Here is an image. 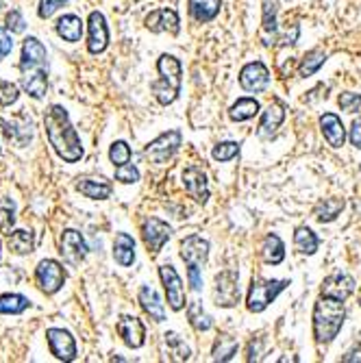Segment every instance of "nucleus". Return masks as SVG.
Instances as JSON below:
<instances>
[{
	"label": "nucleus",
	"instance_id": "obj_1",
	"mask_svg": "<svg viewBox=\"0 0 361 363\" xmlns=\"http://www.w3.org/2000/svg\"><path fill=\"white\" fill-rule=\"evenodd\" d=\"M44 129L55 153L66 163H76L83 157V144L76 129L70 122V115L62 105H52L44 113Z\"/></svg>",
	"mask_w": 361,
	"mask_h": 363
},
{
	"label": "nucleus",
	"instance_id": "obj_2",
	"mask_svg": "<svg viewBox=\"0 0 361 363\" xmlns=\"http://www.w3.org/2000/svg\"><path fill=\"white\" fill-rule=\"evenodd\" d=\"M344 302L322 296L314 307V338L318 344H331L344 326Z\"/></svg>",
	"mask_w": 361,
	"mask_h": 363
},
{
	"label": "nucleus",
	"instance_id": "obj_3",
	"mask_svg": "<svg viewBox=\"0 0 361 363\" xmlns=\"http://www.w3.org/2000/svg\"><path fill=\"white\" fill-rule=\"evenodd\" d=\"M157 72H159V81H155L153 85H150V89H153L157 103L168 107L180 94V83H183V68H180V62H178L176 57L161 54L159 62H157Z\"/></svg>",
	"mask_w": 361,
	"mask_h": 363
},
{
	"label": "nucleus",
	"instance_id": "obj_4",
	"mask_svg": "<svg viewBox=\"0 0 361 363\" xmlns=\"http://www.w3.org/2000/svg\"><path fill=\"white\" fill-rule=\"evenodd\" d=\"M209 257V241L200 235H188L180 241V259L188 265V281L192 292L202 289V265Z\"/></svg>",
	"mask_w": 361,
	"mask_h": 363
},
{
	"label": "nucleus",
	"instance_id": "obj_5",
	"mask_svg": "<svg viewBox=\"0 0 361 363\" xmlns=\"http://www.w3.org/2000/svg\"><path fill=\"white\" fill-rule=\"evenodd\" d=\"M287 285H290L287 281H277V279H253L248 287V296H246L248 311L253 313L265 311Z\"/></svg>",
	"mask_w": 361,
	"mask_h": 363
},
{
	"label": "nucleus",
	"instance_id": "obj_6",
	"mask_svg": "<svg viewBox=\"0 0 361 363\" xmlns=\"http://www.w3.org/2000/svg\"><path fill=\"white\" fill-rule=\"evenodd\" d=\"M35 281L40 285V289L48 296L57 294L66 283V270L64 265L55 261V259H44L38 263L35 267Z\"/></svg>",
	"mask_w": 361,
	"mask_h": 363
},
{
	"label": "nucleus",
	"instance_id": "obj_7",
	"mask_svg": "<svg viewBox=\"0 0 361 363\" xmlns=\"http://www.w3.org/2000/svg\"><path fill=\"white\" fill-rule=\"evenodd\" d=\"M180 139H183V135H180V131H176V129H172L168 133H161L157 139H153L146 146V157L153 163H157V166L168 163L178 150Z\"/></svg>",
	"mask_w": 361,
	"mask_h": 363
},
{
	"label": "nucleus",
	"instance_id": "obj_8",
	"mask_svg": "<svg viewBox=\"0 0 361 363\" xmlns=\"http://www.w3.org/2000/svg\"><path fill=\"white\" fill-rule=\"evenodd\" d=\"M237 272L233 270H224L220 275H216L214 281V300L218 307H235L239 302V285H237Z\"/></svg>",
	"mask_w": 361,
	"mask_h": 363
},
{
	"label": "nucleus",
	"instance_id": "obj_9",
	"mask_svg": "<svg viewBox=\"0 0 361 363\" xmlns=\"http://www.w3.org/2000/svg\"><path fill=\"white\" fill-rule=\"evenodd\" d=\"M159 277H161V283H164V289H166V296H168V305L172 311H180L185 309V287H183V281H180L178 272L166 263L159 267Z\"/></svg>",
	"mask_w": 361,
	"mask_h": 363
},
{
	"label": "nucleus",
	"instance_id": "obj_10",
	"mask_svg": "<svg viewBox=\"0 0 361 363\" xmlns=\"http://www.w3.org/2000/svg\"><path fill=\"white\" fill-rule=\"evenodd\" d=\"M170 235H172L170 224L159 218H146L142 222V237H144V244L150 255H159V250L170 239Z\"/></svg>",
	"mask_w": 361,
	"mask_h": 363
},
{
	"label": "nucleus",
	"instance_id": "obj_11",
	"mask_svg": "<svg viewBox=\"0 0 361 363\" xmlns=\"http://www.w3.org/2000/svg\"><path fill=\"white\" fill-rule=\"evenodd\" d=\"M87 50L92 54H101L109 46V26L101 11H92L87 18Z\"/></svg>",
	"mask_w": 361,
	"mask_h": 363
},
{
	"label": "nucleus",
	"instance_id": "obj_12",
	"mask_svg": "<svg viewBox=\"0 0 361 363\" xmlns=\"http://www.w3.org/2000/svg\"><path fill=\"white\" fill-rule=\"evenodd\" d=\"M239 85H242L244 92L251 94H261L270 85V72L261 62H253L246 64L242 70H239Z\"/></svg>",
	"mask_w": 361,
	"mask_h": 363
},
{
	"label": "nucleus",
	"instance_id": "obj_13",
	"mask_svg": "<svg viewBox=\"0 0 361 363\" xmlns=\"http://www.w3.org/2000/svg\"><path fill=\"white\" fill-rule=\"evenodd\" d=\"M46 340H48V348L50 352L59 359V361H74L76 359V342L64 328H48L46 330Z\"/></svg>",
	"mask_w": 361,
	"mask_h": 363
},
{
	"label": "nucleus",
	"instance_id": "obj_14",
	"mask_svg": "<svg viewBox=\"0 0 361 363\" xmlns=\"http://www.w3.org/2000/svg\"><path fill=\"white\" fill-rule=\"evenodd\" d=\"M146 28L150 33H172V35H176L180 31L178 13L174 9H168V7L150 11L146 16Z\"/></svg>",
	"mask_w": 361,
	"mask_h": 363
},
{
	"label": "nucleus",
	"instance_id": "obj_15",
	"mask_svg": "<svg viewBox=\"0 0 361 363\" xmlns=\"http://www.w3.org/2000/svg\"><path fill=\"white\" fill-rule=\"evenodd\" d=\"M59 253H62V257L72 265L81 263L87 257V244H85L83 235L74 229L64 231L62 239H59Z\"/></svg>",
	"mask_w": 361,
	"mask_h": 363
},
{
	"label": "nucleus",
	"instance_id": "obj_16",
	"mask_svg": "<svg viewBox=\"0 0 361 363\" xmlns=\"http://www.w3.org/2000/svg\"><path fill=\"white\" fill-rule=\"evenodd\" d=\"M33 68H48V54H46L44 44L38 38H26L22 44L20 72L33 70Z\"/></svg>",
	"mask_w": 361,
	"mask_h": 363
},
{
	"label": "nucleus",
	"instance_id": "obj_17",
	"mask_svg": "<svg viewBox=\"0 0 361 363\" xmlns=\"http://www.w3.org/2000/svg\"><path fill=\"white\" fill-rule=\"evenodd\" d=\"M183 188L185 192L198 202L205 204L209 200V185H207V174L198 166H190L183 170Z\"/></svg>",
	"mask_w": 361,
	"mask_h": 363
},
{
	"label": "nucleus",
	"instance_id": "obj_18",
	"mask_svg": "<svg viewBox=\"0 0 361 363\" xmlns=\"http://www.w3.org/2000/svg\"><path fill=\"white\" fill-rule=\"evenodd\" d=\"M353 292H355V279L342 270L333 272V275L326 277L322 283V296H326V298H336V300L344 302Z\"/></svg>",
	"mask_w": 361,
	"mask_h": 363
},
{
	"label": "nucleus",
	"instance_id": "obj_19",
	"mask_svg": "<svg viewBox=\"0 0 361 363\" xmlns=\"http://www.w3.org/2000/svg\"><path fill=\"white\" fill-rule=\"evenodd\" d=\"M118 335L122 338V342L129 348H142L146 342V328L139 318L135 316H122L118 320Z\"/></svg>",
	"mask_w": 361,
	"mask_h": 363
},
{
	"label": "nucleus",
	"instance_id": "obj_20",
	"mask_svg": "<svg viewBox=\"0 0 361 363\" xmlns=\"http://www.w3.org/2000/svg\"><path fill=\"white\" fill-rule=\"evenodd\" d=\"M285 120V109L279 105V103H270L265 107V111L261 113V120H259V127H257V135L261 139H270L273 137Z\"/></svg>",
	"mask_w": 361,
	"mask_h": 363
},
{
	"label": "nucleus",
	"instance_id": "obj_21",
	"mask_svg": "<svg viewBox=\"0 0 361 363\" xmlns=\"http://www.w3.org/2000/svg\"><path fill=\"white\" fill-rule=\"evenodd\" d=\"M22 89L35 100L44 98L48 92V68H33L22 72Z\"/></svg>",
	"mask_w": 361,
	"mask_h": 363
},
{
	"label": "nucleus",
	"instance_id": "obj_22",
	"mask_svg": "<svg viewBox=\"0 0 361 363\" xmlns=\"http://www.w3.org/2000/svg\"><path fill=\"white\" fill-rule=\"evenodd\" d=\"M320 131L324 135V139L328 142V146L333 148H342L346 142V129L342 125L340 115L336 113H322L320 115Z\"/></svg>",
	"mask_w": 361,
	"mask_h": 363
},
{
	"label": "nucleus",
	"instance_id": "obj_23",
	"mask_svg": "<svg viewBox=\"0 0 361 363\" xmlns=\"http://www.w3.org/2000/svg\"><path fill=\"white\" fill-rule=\"evenodd\" d=\"M76 190L92 200H107L111 196L113 188H111V180L105 176H83V178H79Z\"/></svg>",
	"mask_w": 361,
	"mask_h": 363
},
{
	"label": "nucleus",
	"instance_id": "obj_24",
	"mask_svg": "<svg viewBox=\"0 0 361 363\" xmlns=\"http://www.w3.org/2000/svg\"><path fill=\"white\" fill-rule=\"evenodd\" d=\"M137 298H139L142 309L150 316V320H155V322H164L166 320V307H164V302H161V296L153 287L144 285L139 289Z\"/></svg>",
	"mask_w": 361,
	"mask_h": 363
},
{
	"label": "nucleus",
	"instance_id": "obj_25",
	"mask_svg": "<svg viewBox=\"0 0 361 363\" xmlns=\"http://www.w3.org/2000/svg\"><path fill=\"white\" fill-rule=\"evenodd\" d=\"M113 259L122 265L129 267L135 261V239L129 233H118L113 239Z\"/></svg>",
	"mask_w": 361,
	"mask_h": 363
},
{
	"label": "nucleus",
	"instance_id": "obj_26",
	"mask_svg": "<svg viewBox=\"0 0 361 363\" xmlns=\"http://www.w3.org/2000/svg\"><path fill=\"white\" fill-rule=\"evenodd\" d=\"M55 28H57V35H59V38H64V40L70 42V44H74V42H79V40L83 38V22H81V18L74 16V13L62 16V18L57 20Z\"/></svg>",
	"mask_w": 361,
	"mask_h": 363
},
{
	"label": "nucleus",
	"instance_id": "obj_27",
	"mask_svg": "<svg viewBox=\"0 0 361 363\" xmlns=\"http://www.w3.org/2000/svg\"><path fill=\"white\" fill-rule=\"evenodd\" d=\"M188 7H190V16L205 24V22H212L222 7V0H188Z\"/></svg>",
	"mask_w": 361,
	"mask_h": 363
},
{
	"label": "nucleus",
	"instance_id": "obj_28",
	"mask_svg": "<svg viewBox=\"0 0 361 363\" xmlns=\"http://www.w3.org/2000/svg\"><path fill=\"white\" fill-rule=\"evenodd\" d=\"M7 248L16 255H31L35 250V235L33 231L18 229L7 235Z\"/></svg>",
	"mask_w": 361,
	"mask_h": 363
},
{
	"label": "nucleus",
	"instance_id": "obj_29",
	"mask_svg": "<svg viewBox=\"0 0 361 363\" xmlns=\"http://www.w3.org/2000/svg\"><path fill=\"white\" fill-rule=\"evenodd\" d=\"M261 257L268 265H279L283 263L285 259V246H283V241L279 235L275 233H270L263 237V244H261Z\"/></svg>",
	"mask_w": 361,
	"mask_h": 363
},
{
	"label": "nucleus",
	"instance_id": "obj_30",
	"mask_svg": "<svg viewBox=\"0 0 361 363\" xmlns=\"http://www.w3.org/2000/svg\"><path fill=\"white\" fill-rule=\"evenodd\" d=\"M294 246L300 255H314L320 246V239L309 226H298L294 233Z\"/></svg>",
	"mask_w": 361,
	"mask_h": 363
},
{
	"label": "nucleus",
	"instance_id": "obj_31",
	"mask_svg": "<svg viewBox=\"0 0 361 363\" xmlns=\"http://www.w3.org/2000/svg\"><path fill=\"white\" fill-rule=\"evenodd\" d=\"M342 209H344V200L342 198H324L316 204L314 209V216L318 222H333L340 214H342Z\"/></svg>",
	"mask_w": 361,
	"mask_h": 363
},
{
	"label": "nucleus",
	"instance_id": "obj_32",
	"mask_svg": "<svg viewBox=\"0 0 361 363\" xmlns=\"http://www.w3.org/2000/svg\"><path fill=\"white\" fill-rule=\"evenodd\" d=\"M259 113V103L255 98H239L231 109H229V117L233 122H246V120L255 117Z\"/></svg>",
	"mask_w": 361,
	"mask_h": 363
},
{
	"label": "nucleus",
	"instance_id": "obj_33",
	"mask_svg": "<svg viewBox=\"0 0 361 363\" xmlns=\"http://www.w3.org/2000/svg\"><path fill=\"white\" fill-rule=\"evenodd\" d=\"M188 320L194 326V330H198V333H205L214 326V318L202 309V305L198 300H194L188 305Z\"/></svg>",
	"mask_w": 361,
	"mask_h": 363
},
{
	"label": "nucleus",
	"instance_id": "obj_34",
	"mask_svg": "<svg viewBox=\"0 0 361 363\" xmlns=\"http://www.w3.org/2000/svg\"><path fill=\"white\" fill-rule=\"evenodd\" d=\"M324 62H326V52L322 48H314L303 57V62H300V68H298V74L300 76H311L324 66Z\"/></svg>",
	"mask_w": 361,
	"mask_h": 363
},
{
	"label": "nucleus",
	"instance_id": "obj_35",
	"mask_svg": "<svg viewBox=\"0 0 361 363\" xmlns=\"http://www.w3.org/2000/svg\"><path fill=\"white\" fill-rule=\"evenodd\" d=\"M16 224V200L9 196L0 198V233L9 235Z\"/></svg>",
	"mask_w": 361,
	"mask_h": 363
},
{
	"label": "nucleus",
	"instance_id": "obj_36",
	"mask_svg": "<svg viewBox=\"0 0 361 363\" xmlns=\"http://www.w3.org/2000/svg\"><path fill=\"white\" fill-rule=\"evenodd\" d=\"M212 355H214L216 361H231L237 355V340L227 335V333H222V335H218V340L214 344Z\"/></svg>",
	"mask_w": 361,
	"mask_h": 363
},
{
	"label": "nucleus",
	"instance_id": "obj_37",
	"mask_svg": "<svg viewBox=\"0 0 361 363\" xmlns=\"http://www.w3.org/2000/svg\"><path fill=\"white\" fill-rule=\"evenodd\" d=\"M277 13H279V0H263V18H261V28L265 35H273L279 31L277 26Z\"/></svg>",
	"mask_w": 361,
	"mask_h": 363
},
{
	"label": "nucleus",
	"instance_id": "obj_38",
	"mask_svg": "<svg viewBox=\"0 0 361 363\" xmlns=\"http://www.w3.org/2000/svg\"><path fill=\"white\" fill-rule=\"evenodd\" d=\"M28 298L26 296H20V294H3L0 296V313H11V316H18L22 313L24 309H28Z\"/></svg>",
	"mask_w": 361,
	"mask_h": 363
},
{
	"label": "nucleus",
	"instance_id": "obj_39",
	"mask_svg": "<svg viewBox=\"0 0 361 363\" xmlns=\"http://www.w3.org/2000/svg\"><path fill=\"white\" fill-rule=\"evenodd\" d=\"M109 159L115 168L131 163V148L127 142H113L109 148Z\"/></svg>",
	"mask_w": 361,
	"mask_h": 363
},
{
	"label": "nucleus",
	"instance_id": "obj_40",
	"mask_svg": "<svg viewBox=\"0 0 361 363\" xmlns=\"http://www.w3.org/2000/svg\"><path fill=\"white\" fill-rule=\"evenodd\" d=\"M20 98V87L11 81H5L0 79V105L3 107H9L13 105L16 100Z\"/></svg>",
	"mask_w": 361,
	"mask_h": 363
},
{
	"label": "nucleus",
	"instance_id": "obj_41",
	"mask_svg": "<svg viewBox=\"0 0 361 363\" xmlns=\"http://www.w3.org/2000/svg\"><path fill=\"white\" fill-rule=\"evenodd\" d=\"M237 153H239V144L237 142H222V144H218L214 148L212 157L216 161H231L233 157H237Z\"/></svg>",
	"mask_w": 361,
	"mask_h": 363
},
{
	"label": "nucleus",
	"instance_id": "obj_42",
	"mask_svg": "<svg viewBox=\"0 0 361 363\" xmlns=\"http://www.w3.org/2000/svg\"><path fill=\"white\" fill-rule=\"evenodd\" d=\"M338 105H340V109L346 111V113H359V111H361V94L344 92V94H340Z\"/></svg>",
	"mask_w": 361,
	"mask_h": 363
},
{
	"label": "nucleus",
	"instance_id": "obj_43",
	"mask_svg": "<svg viewBox=\"0 0 361 363\" xmlns=\"http://www.w3.org/2000/svg\"><path fill=\"white\" fill-rule=\"evenodd\" d=\"M115 180H120V183H127V185L137 183V180H139V170L133 168L131 163L120 166V168L115 170Z\"/></svg>",
	"mask_w": 361,
	"mask_h": 363
},
{
	"label": "nucleus",
	"instance_id": "obj_44",
	"mask_svg": "<svg viewBox=\"0 0 361 363\" xmlns=\"http://www.w3.org/2000/svg\"><path fill=\"white\" fill-rule=\"evenodd\" d=\"M66 3H68V0H42V3H40V9H38V16H40L42 20H46V18H50L57 9H62Z\"/></svg>",
	"mask_w": 361,
	"mask_h": 363
},
{
	"label": "nucleus",
	"instance_id": "obj_45",
	"mask_svg": "<svg viewBox=\"0 0 361 363\" xmlns=\"http://www.w3.org/2000/svg\"><path fill=\"white\" fill-rule=\"evenodd\" d=\"M7 28H9L11 33H24L26 22H24L20 11H9L7 13Z\"/></svg>",
	"mask_w": 361,
	"mask_h": 363
},
{
	"label": "nucleus",
	"instance_id": "obj_46",
	"mask_svg": "<svg viewBox=\"0 0 361 363\" xmlns=\"http://www.w3.org/2000/svg\"><path fill=\"white\" fill-rule=\"evenodd\" d=\"M13 50V40H11V33L9 28H3L0 26V62Z\"/></svg>",
	"mask_w": 361,
	"mask_h": 363
},
{
	"label": "nucleus",
	"instance_id": "obj_47",
	"mask_svg": "<svg viewBox=\"0 0 361 363\" xmlns=\"http://www.w3.org/2000/svg\"><path fill=\"white\" fill-rule=\"evenodd\" d=\"M350 144L361 148V117H357L353 127H350Z\"/></svg>",
	"mask_w": 361,
	"mask_h": 363
},
{
	"label": "nucleus",
	"instance_id": "obj_48",
	"mask_svg": "<svg viewBox=\"0 0 361 363\" xmlns=\"http://www.w3.org/2000/svg\"><path fill=\"white\" fill-rule=\"evenodd\" d=\"M0 255H3V244H0Z\"/></svg>",
	"mask_w": 361,
	"mask_h": 363
},
{
	"label": "nucleus",
	"instance_id": "obj_49",
	"mask_svg": "<svg viewBox=\"0 0 361 363\" xmlns=\"http://www.w3.org/2000/svg\"><path fill=\"white\" fill-rule=\"evenodd\" d=\"M359 305H361V292H359Z\"/></svg>",
	"mask_w": 361,
	"mask_h": 363
},
{
	"label": "nucleus",
	"instance_id": "obj_50",
	"mask_svg": "<svg viewBox=\"0 0 361 363\" xmlns=\"http://www.w3.org/2000/svg\"><path fill=\"white\" fill-rule=\"evenodd\" d=\"M0 153H3V148H0Z\"/></svg>",
	"mask_w": 361,
	"mask_h": 363
},
{
	"label": "nucleus",
	"instance_id": "obj_51",
	"mask_svg": "<svg viewBox=\"0 0 361 363\" xmlns=\"http://www.w3.org/2000/svg\"><path fill=\"white\" fill-rule=\"evenodd\" d=\"M135 3H139V0H135Z\"/></svg>",
	"mask_w": 361,
	"mask_h": 363
}]
</instances>
